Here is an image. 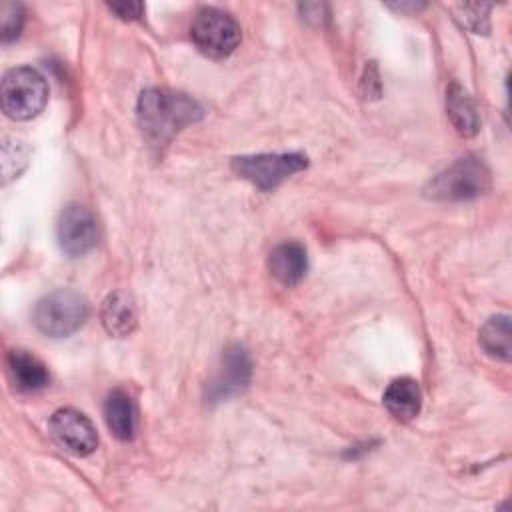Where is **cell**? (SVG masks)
I'll return each mask as SVG.
<instances>
[{
  "mask_svg": "<svg viewBox=\"0 0 512 512\" xmlns=\"http://www.w3.org/2000/svg\"><path fill=\"white\" fill-rule=\"evenodd\" d=\"M88 318V302L76 290H56L44 296L34 308L36 328L52 338H64L76 332Z\"/></svg>",
  "mask_w": 512,
  "mask_h": 512,
  "instance_id": "cell-3",
  "label": "cell"
},
{
  "mask_svg": "<svg viewBox=\"0 0 512 512\" xmlns=\"http://www.w3.org/2000/svg\"><path fill=\"white\" fill-rule=\"evenodd\" d=\"M268 266L272 276L284 286L298 284L304 278L308 268L306 250L298 242H284L270 252Z\"/></svg>",
  "mask_w": 512,
  "mask_h": 512,
  "instance_id": "cell-10",
  "label": "cell"
},
{
  "mask_svg": "<svg viewBox=\"0 0 512 512\" xmlns=\"http://www.w3.org/2000/svg\"><path fill=\"white\" fill-rule=\"evenodd\" d=\"M250 358L244 348L232 346L224 352L222 370L214 378L208 388V396L212 402H220L232 394H238L250 380Z\"/></svg>",
  "mask_w": 512,
  "mask_h": 512,
  "instance_id": "cell-9",
  "label": "cell"
},
{
  "mask_svg": "<svg viewBox=\"0 0 512 512\" xmlns=\"http://www.w3.org/2000/svg\"><path fill=\"white\" fill-rule=\"evenodd\" d=\"M190 36L200 52L210 58H224L240 44V26L224 10L202 8L196 12Z\"/></svg>",
  "mask_w": 512,
  "mask_h": 512,
  "instance_id": "cell-5",
  "label": "cell"
},
{
  "mask_svg": "<svg viewBox=\"0 0 512 512\" xmlns=\"http://www.w3.org/2000/svg\"><path fill=\"white\" fill-rule=\"evenodd\" d=\"M104 418L108 430L118 438V440H132L136 434V406L134 400L130 398L128 392L124 390H114L108 394L106 404H104Z\"/></svg>",
  "mask_w": 512,
  "mask_h": 512,
  "instance_id": "cell-12",
  "label": "cell"
},
{
  "mask_svg": "<svg viewBox=\"0 0 512 512\" xmlns=\"http://www.w3.org/2000/svg\"><path fill=\"white\" fill-rule=\"evenodd\" d=\"M108 8L112 12H116L120 18H124V20H134L144 10V6L140 2H114V4H108Z\"/></svg>",
  "mask_w": 512,
  "mask_h": 512,
  "instance_id": "cell-18",
  "label": "cell"
},
{
  "mask_svg": "<svg viewBox=\"0 0 512 512\" xmlns=\"http://www.w3.org/2000/svg\"><path fill=\"white\" fill-rule=\"evenodd\" d=\"M22 6L20 4H4L2 6V40L10 42L20 34L22 28Z\"/></svg>",
  "mask_w": 512,
  "mask_h": 512,
  "instance_id": "cell-17",
  "label": "cell"
},
{
  "mask_svg": "<svg viewBox=\"0 0 512 512\" xmlns=\"http://www.w3.org/2000/svg\"><path fill=\"white\" fill-rule=\"evenodd\" d=\"M8 374L20 392L42 390L50 380L44 362L26 350H10Z\"/></svg>",
  "mask_w": 512,
  "mask_h": 512,
  "instance_id": "cell-11",
  "label": "cell"
},
{
  "mask_svg": "<svg viewBox=\"0 0 512 512\" xmlns=\"http://www.w3.org/2000/svg\"><path fill=\"white\" fill-rule=\"evenodd\" d=\"M512 330H510V318L506 314L492 316L480 330V344L492 358L510 360L512 352Z\"/></svg>",
  "mask_w": 512,
  "mask_h": 512,
  "instance_id": "cell-15",
  "label": "cell"
},
{
  "mask_svg": "<svg viewBox=\"0 0 512 512\" xmlns=\"http://www.w3.org/2000/svg\"><path fill=\"white\" fill-rule=\"evenodd\" d=\"M202 108L184 94L168 90H146L138 100V122L150 144H166L178 130L196 122Z\"/></svg>",
  "mask_w": 512,
  "mask_h": 512,
  "instance_id": "cell-1",
  "label": "cell"
},
{
  "mask_svg": "<svg viewBox=\"0 0 512 512\" xmlns=\"http://www.w3.org/2000/svg\"><path fill=\"white\" fill-rule=\"evenodd\" d=\"M60 248L72 256H84L98 242V224L94 214L82 204H70L62 210L56 226Z\"/></svg>",
  "mask_w": 512,
  "mask_h": 512,
  "instance_id": "cell-7",
  "label": "cell"
},
{
  "mask_svg": "<svg viewBox=\"0 0 512 512\" xmlns=\"http://www.w3.org/2000/svg\"><path fill=\"white\" fill-rule=\"evenodd\" d=\"M490 186L486 164L474 156L456 160L426 186V196L434 200L460 202L480 196Z\"/></svg>",
  "mask_w": 512,
  "mask_h": 512,
  "instance_id": "cell-4",
  "label": "cell"
},
{
  "mask_svg": "<svg viewBox=\"0 0 512 512\" xmlns=\"http://www.w3.org/2000/svg\"><path fill=\"white\" fill-rule=\"evenodd\" d=\"M448 114L460 134H464V136L476 134V130L480 126L478 112H476L472 100L468 98V94L458 86H452L448 92Z\"/></svg>",
  "mask_w": 512,
  "mask_h": 512,
  "instance_id": "cell-16",
  "label": "cell"
},
{
  "mask_svg": "<svg viewBox=\"0 0 512 512\" xmlns=\"http://www.w3.org/2000/svg\"><path fill=\"white\" fill-rule=\"evenodd\" d=\"M382 400L392 416H396L398 420H412L420 412L422 392L416 380L404 376L388 384Z\"/></svg>",
  "mask_w": 512,
  "mask_h": 512,
  "instance_id": "cell-13",
  "label": "cell"
},
{
  "mask_svg": "<svg viewBox=\"0 0 512 512\" xmlns=\"http://www.w3.org/2000/svg\"><path fill=\"white\" fill-rule=\"evenodd\" d=\"M52 438L74 456H88L98 444L96 428L92 422L72 408H62L52 414L48 422Z\"/></svg>",
  "mask_w": 512,
  "mask_h": 512,
  "instance_id": "cell-8",
  "label": "cell"
},
{
  "mask_svg": "<svg viewBox=\"0 0 512 512\" xmlns=\"http://www.w3.org/2000/svg\"><path fill=\"white\" fill-rule=\"evenodd\" d=\"M306 156L290 152V154H256V156H240L232 160V168L238 176L256 184L262 190H270L278 186L282 180L306 168Z\"/></svg>",
  "mask_w": 512,
  "mask_h": 512,
  "instance_id": "cell-6",
  "label": "cell"
},
{
  "mask_svg": "<svg viewBox=\"0 0 512 512\" xmlns=\"http://www.w3.org/2000/svg\"><path fill=\"white\" fill-rule=\"evenodd\" d=\"M100 318L110 336H116V338L128 336L136 326L134 300L122 290L110 294L102 304Z\"/></svg>",
  "mask_w": 512,
  "mask_h": 512,
  "instance_id": "cell-14",
  "label": "cell"
},
{
  "mask_svg": "<svg viewBox=\"0 0 512 512\" xmlns=\"http://www.w3.org/2000/svg\"><path fill=\"white\" fill-rule=\"evenodd\" d=\"M0 98L2 110L8 118L28 120L44 108L48 100V86L38 70L30 66H20L4 74Z\"/></svg>",
  "mask_w": 512,
  "mask_h": 512,
  "instance_id": "cell-2",
  "label": "cell"
}]
</instances>
